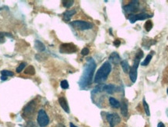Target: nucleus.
Here are the masks:
<instances>
[{
	"label": "nucleus",
	"instance_id": "9",
	"mask_svg": "<svg viewBox=\"0 0 168 127\" xmlns=\"http://www.w3.org/2000/svg\"><path fill=\"white\" fill-rule=\"evenodd\" d=\"M34 108H35V105L33 101H31L28 104V105L24 108L23 109V114H24L25 116H30L33 114V111H34Z\"/></svg>",
	"mask_w": 168,
	"mask_h": 127
},
{
	"label": "nucleus",
	"instance_id": "6",
	"mask_svg": "<svg viewBox=\"0 0 168 127\" xmlns=\"http://www.w3.org/2000/svg\"><path fill=\"white\" fill-rule=\"evenodd\" d=\"M140 59L135 57V60H134V64L132 67H131L130 70H129V77L130 80H132V82L135 83L137 80V70L138 66L140 64Z\"/></svg>",
	"mask_w": 168,
	"mask_h": 127
},
{
	"label": "nucleus",
	"instance_id": "30",
	"mask_svg": "<svg viewBox=\"0 0 168 127\" xmlns=\"http://www.w3.org/2000/svg\"><path fill=\"white\" fill-rule=\"evenodd\" d=\"M4 34L1 33L0 32V43H3L5 41V38H4Z\"/></svg>",
	"mask_w": 168,
	"mask_h": 127
},
{
	"label": "nucleus",
	"instance_id": "19",
	"mask_svg": "<svg viewBox=\"0 0 168 127\" xmlns=\"http://www.w3.org/2000/svg\"><path fill=\"white\" fill-rule=\"evenodd\" d=\"M152 57H153V56H152V55H150V54H149V55H148V56L146 57V59H144L143 62L141 63L142 66H148L149 63H150L151 59H152Z\"/></svg>",
	"mask_w": 168,
	"mask_h": 127
},
{
	"label": "nucleus",
	"instance_id": "17",
	"mask_svg": "<svg viewBox=\"0 0 168 127\" xmlns=\"http://www.w3.org/2000/svg\"><path fill=\"white\" fill-rule=\"evenodd\" d=\"M121 66H122V69H123L124 73H129V70H130V66H129V64H128V63L127 62V61L126 60L122 61V62H121Z\"/></svg>",
	"mask_w": 168,
	"mask_h": 127
},
{
	"label": "nucleus",
	"instance_id": "34",
	"mask_svg": "<svg viewBox=\"0 0 168 127\" xmlns=\"http://www.w3.org/2000/svg\"><path fill=\"white\" fill-rule=\"evenodd\" d=\"M69 125H70V127H77L76 126L74 125L73 123H70V124H69Z\"/></svg>",
	"mask_w": 168,
	"mask_h": 127
},
{
	"label": "nucleus",
	"instance_id": "23",
	"mask_svg": "<svg viewBox=\"0 0 168 127\" xmlns=\"http://www.w3.org/2000/svg\"><path fill=\"white\" fill-rule=\"evenodd\" d=\"M73 4H74V1H72V0H68V1H63V2H62L63 6L67 8V9L70 8Z\"/></svg>",
	"mask_w": 168,
	"mask_h": 127
},
{
	"label": "nucleus",
	"instance_id": "22",
	"mask_svg": "<svg viewBox=\"0 0 168 127\" xmlns=\"http://www.w3.org/2000/svg\"><path fill=\"white\" fill-rule=\"evenodd\" d=\"M142 103H143V107H144V109H145V111H146V115H147V116H150L149 108L148 104L146 103V100H145V98H143V100H142Z\"/></svg>",
	"mask_w": 168,
	"mask_h": 127
},
{
	"label": "nucleus",
	"instance_id": "16",
	"mask_svg": "<svg viewBox=\"0 0 168 127\" xmlns=\"http://www.w3.org/2000/svg\"><path fill=\"white\" fill-rule=\"evenodd\" d=\"M109 103L113 108H118L121 105V103L117 99H115V98H112V97L109 98Z\"/></svg>",
	"mask_w": 168,
	"mask_h": 127
},
{
	"label": "nucleus",
	"instance_id": "2",
	"mask_svg": "<svg viewBox=\"0 0 168 127\" xmlns=\"http://www.w3.org/2000/svg\"><path fill=\"white\" fill-rule=\"evenodd\" d=\"M111 71V65L109 62H105L100 67L94 77L95 83H100L104 82L107 79V76Z\"/></svg>",
	"mask_w": 168,
	"mask_h": 127
},
{
	"label": "nucleus",
	"instance_id": "32",
	"mask_svg": "<svg viewBox=\"0 0 168 127\" xmlns=\"http://www.w3.org/2000/svg\"><path fill=\"white\" fill-rule=\"evenodd\" d=\"M157 127H165V126H164V124L163 123H159L158 125H157Z\"/></svg>",
	"mask_w": 168,
	"mask_h": 127
},
{
	"label": "nucleus",
	"instance_id": "33",
	"mask_svg": "<svg viewBox=\"0 0 168 127\" xmlns=\"http://www.w3.org/2000/svg\"><path fill=\"white\" fill-rule=\"evenodd\" d=\"M1 80H7V76H1Z\"/></svg>",
	"mask_w": 168,
	"mask_h": 127
},
{
	"label": "nucleus",
	"instance_id": "5",
	"mask_svg": "<svg viewBox=\"0 0 168 127\" xmlns=\"http://www.w3.org/2000/svg\"><path fill=\"white\" fill-rule=\"evenodd\" d=\"M59 51L61 53L72 54L77 51V48L73 43H65L60 45Z\"/></svg>",
	"mask_w": 168,
	"mask_h": 127
},
{
	"label": "nucleus",
	"instance_id": "3",
	"mask_svg": "<svg viewBox=\"0 0 168 127\" xmlns=\"http://www.w3.org/2000/svg\"><path fill=\"white\" fill-rule=\"evenodd\" d=\"M71 25L74 28L80 31H86V30H90L93 28V25L90 22L83 21V20H75L71 23Z\"/></svg>",
	"mask_w": 168,
	"mask_h": 127
},
{
	"label": "nucleus",
	"instance_id": "13",
	"mask_svg": "<svg viewBox=\"0 0 168 127\" xmlns=\"http://www.w3.org/2000/svg\"><path fill=\"white\" fill-rule=\"evenodd\" d=\"M76 11H75V9H69V10H67L63 14V19H64L65 21H69L70 20V19L72 18V16L75 14Z\"/></svg>",
	"mask_w": 168,
	"mask_h": 127
},
{
	"label": "nucleus",
	"instance_id": "10",
	"mask_svg": "<svg viewBox=\"0 0 168 127\" xmlns=\"http://www.w3.org/2000/svg\"><path fill=\"white\" fill-rule=\"evenodd\" d=\"M117 87L114 84H106L103 85V91L107 92V94H114L115 92L117 91Z\"/></svg>",
	"mask_w": 168,
	"mask_h": 127
},
{
	"label": "nucleus",
	"instance_id": "1",
	"mask_svg": "<svg viewBox=\"0 0 168 127\" xmlns=\"http://www.w3.org/2000/svg\"><path fill=\"white\" fill-rule=\"evenodd\" d=\"M96 69V63L93 59H89L87 60V65H86L83 76L80 80V86L81 87H86L90 85L93 79V72Z\"/></svg>",
	"mask_w": 168,
	"mask_h": 127
},
{
	"label": "nucleus",
	"instance_id": "11",
	"mask_svg": "<svg viewBox=\"0 0 168 127\" xmlns=\"http://www.w3.org/2000/svg\"><path fill=\"white\" fill-rule=\"evenodd\" d=\"M58 103L59 105H61V107L62 108V109L64 110L65 112L67 113H69V107L68 105V102H67L66 99L64 98V97H61V98H58Z\"/></svg>",
	"mask_w": 168,
	"mask_h": 127
},
{
	"label": "nucleus",
	"instance_id": "12",
	"mask_svg": "<svg viewBox=\"0 0 168 127\" xmlns=\"http://www.w3.org/2000/svg\"><path fill=\"white\" fill-rule=\"evenodd\" d=\"M110 61H111L114 64H118L121 62V58H120L119 55L117 52H113L109 57Z\"/></svg>",
	"mask_w": 168,
	"mask_h": 127
},
{
	"label": "nucleus",
	"instance_id": "14",
	"mask_svg": "<svg viewBox=\"0 0 168 127\" xmlns=\"http://www.w3.org/2000/svg\"><path fill=\"white\" fill-rule=\"evenodd\" d=\"M120 107H121V112H122V116H125V117L128 116V105L125 101H123L121 103Z\"/></svg>",
	"mask_w": 168,
	"mask_h": 127
},
{
	"label": "nucleus",
	"instance_id": "28",
	"mask_svg": "<svg viewBox=\"0 0 168 127\" xmlns=\"http://www.w3.org/2000/svg\"><path fill=\"white\" fill-rule=\"evenodd\" d=\"M89 53H90V50H89L88 48H84L82 51H81L82 56H87Z\"/></svg>",
	"mask_w": 168,
	"mask_h": 127
},
{
	"label": "nucleus",
	"instance_id": "8",
	"mask_svg": "<svg viewBox=\"0 0 168 127\" xmlns=\"http://www.w3.org/2000/svg\"><path fill=\"white\" fill-rule=\"evenodd\" d=\"M138 6H139V2L133 1V2H132L129 4L126 5L124 7V9L126 13L130 14V13H133V12L136 11L138 9Z\"/></svg>",
	"mask_w": 168,
	"mask_h": 127
},
{
	"label": "nucleus",
	"instance_id": "24",
	"mask_svg": "<svg viewBox=\"0 0 168 127\" xmlns=\"http://www.w3.org/2000/svg\"><path fill=\"white\" fill-rule=\"evenodd\" d=\"M1 74H2V76H13L14 75V73L12 71H9V70H2Z\"/></svg>",
	"mask_w": 168,
	"mask_h": 127
},
{
	"label": "nucleus",
	"instance_id": "21",
	"mask_svg": "<svg viewBox=\"0 0 168 127\" xmlns=\"http://www.w3.org/2000/svg\"><path fill=\"white\" fill-rule=\"evenodd\" d=\"M24 73L26 74H30V75H34L35 73V69L32 66H29L27 69H25Z\"/></svg>",
	"mask_w": 168,
	"mask_h": 127
},
{
	"label": "nucleus",
	"instance_id": "4",
	"mask_svg": "<svg viewBox=\"0 0 168 127\" xmlns=\"http://www.w3.org/2000/svg\"><path fill=\"white\" fill-rule=\"evenodd\" d=\"M38 125L40 126L41 127H45L48 125L49 123V118L48 114L46 113V111H44V109L39 110L38 113Z\"/></svg>",
	"mask_w": 168,
	"mask_h": 127
},
{
	"label": "nucleus",
	"instance_id": "27",
	"mask_svg": "<svg viewBox=\"0 0 168 127\" xmlns=\"http://www.w3.org/2000/svg\"><path fill=\"white\" fill-rule=\"evenodd\" d=\"M128 20L130 21L131 24H134V23L136 21V16L134 15V14H130L129 16H128Z\"/></svg>",
	"mask_w": 168,
	"mask_h": 127
},
{
	"label": "nucleus",
	"instance_id": "7",
	"mask_svg": "<svg viewBox=\"0 0 168 127\" xmlns=\"http://www.w3.org/2000/svg\"><path fill=\"white\" fill-rule=\"evenodd\" d=\"M107 120L108 121L110 126L115 127L121 122V118L117 113H111L107 116Z\"/></svg>",
	"mask_w": 168,
	"mask_h": 127
},
{
	"label": "nucleus",
	"instance_id": "35",
	"mask_svg": "<svg viewBox=\"0 0 168 127\" xmlns=\"http://www.w3.org/2000/svg\"><path fill=\"white\" fill-rule=\"evenodd\" d=\"M59 127H65V126H60Z\"/></svg>",
	"mask_w": 168,
	"mask_h": 127
},
{
	"label": "nucleus",
	"instance_id": "26",
	"mask_svg": "<svg viewBox=\"0 0 168 127\" xmlns=\"http://www.w3.org/2000/svg\"><path fill=\"white\" fill-rule=\"evenodd\" d=\"M61 87H62V89H68L69 88V83H68V81L65 80H62V82H61Z\"/></svg>",
	"mask_w": 168,
	"mask_h": 127
},
{
	"label": "nucleus",
	"instance_id": "15",
	"mask_svg": "<svg viewBox=\"0 0 168 127\" xmlns=\"http://www.w3.org/2000/svg\"><path fill=\"white\" fill-rule=\"evenodd\" d=\"M34 46H35V49L38 50V51H44L45 50V45L43 44V43L39 40H36L35 42H34Z\"/></svg>",
	"mask_w": 168,
	"mask_h": 127
},
{
	"label": "nucleus",
	"instance_id": "18",
	"mask_svg": "<svg viewBox=\"0 0 168 127\" xmlns=\"http://www.w3.org/2000/svg\"><path fill=\"white\" fill-rule=\"evenodd\" d=\"M136 16V20H144L148 19V18L151 17L152 16L149 15L147 14H145V13H142V14H138V15H135Z\"/></svg>",
	"mask_w": 168,
	"mask_h": 127
},
{
	"label": "nucleus",
	"instance_id": "29",
	"mask_svg": "<svg viewBox=\"0 0 168 127\" xmlns=\"http://www.w3.org/2000/svg\"><path fill=\"white\" fill-rule=\"evenodd\" d=\"M135 57H137V58L139 59H141L143 57V52H142V50H139V51L137 52V54H136V56Z\"/></svg>",
	"mask_w": 168,
	"mask_h": 127
},
{
	"label": "nucleus",
	"instance_id": "36",
	"mask_svg": "<svg viewBox=\"0 0 168 127\" xmlns=\"http://www.w3.org/2000/svg\"><path fill=\"white\" fill-rule=\"evenodd\" d=\"M167 94H168V89H167Z\"/></svg>",
	"mask_w": 168,
	"mask_h": 127
},
{
	"label": "nucleus",
	"instance_id": "31",
	"mask_svg": "<svg viewBox=\"0 0 168 127\" xmlns=\"http://www.w3.org/2000/svg\"><path fill=\"white\" fill-rule=\"evenodd\" d=\"M114 45L116 46V47H118L120 45H121V41L118 40V39H117V40H115V41H114Z\"/></svg>",
	"mask_w": 168,
	"mask_h": 127
},
{
	"label": "nucleus",
	"instance_id": "25",
	"mask_svg": "<svg viewBox=\"0 0 168 127\" xmlns=\"http://www.w3.org/2000/svg\"><path fill=\"white\" fill-rule=\"evenodd\" d=\"M25 66H26V63H20V65H19V66L16 68V73H21V72L23 70V69L25 68Z\"/></svg>",
	"mask_w": 168,
	"mask_h": 127
},
{
	"label": "nucleus",
	"instance_id": "20",
	"mask_svg": "<svg viewBox=\"0 0 168 127\" xmlns=\"http://www.w3.org/2000/svg\"><path fill=\"white\" fill-rule=\"evenodd\" d=\"M153 23H152V21L151 20H148V21H146V24H145V25H144V27H145V29H146V31H150L151 29L153 28Z\"/></svg>",
	"mask_w": 168,
	"mask_h": 127
}]
</instances>
